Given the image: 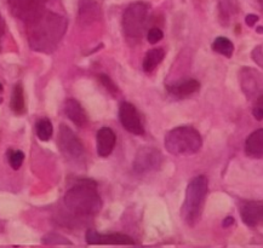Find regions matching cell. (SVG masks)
<instances>
[{
	"mask_svg": "<svg viewBox=\"0 0 263 248\" xmlns=\"http://www.w3.org/2000/svg\"><path fill=\"white\" fill-rule=\"evenodd\" d=\"M67 31V19L51 11L40 14L27 22V39L32 50L51 54L57 48Z\"/></svg>",
	"mask_w": 263,
	"mask_h": 248,
	"instance_id": "cell-1",
	"label": "cell"
},
{
	"mask_svg": "<svg viewBox=\"0 0 263 248\" xmlns=\"http://www.w3.org/2000/svg\"><path fill=\"white\" fill-rule=\"evenodd\" d=\"M64 205L78 217H91L102 208L97 184L93 179H81L64 195Z\"/></svg>",
	"mask_w": 263,
	"mask_h": 248,
	"instance_id": "cell-2",
	"label": "cell"
},
{
	"mask_svg": "<svg viewBox=\"0 0 263 248\" xmlns=\"http://www.w3.org/2000/svg\"><path fill=\"white\" fill-rule=\"evenodd\" d=\"M206 194H208V178L205 176L194 177L186 189L185 201L181 208V217L189 227H194L202 217Z\"/></svg>",
	"mask_w": 263,
	"mask_h": 248,
	"instance_id": "cell-3",
	"label": "cell"
},
{
	"mask_svg": "<svg viewBox=\"0 0 263 248\" xmlns=\"http://www.w3.org/2000/svg\"><path fill=\"white\" fill-rule=\"evenodd\" d=\"M164 144L170 154L187 156L199 152L203 139L194 127L179 126L167 133Z\"/></svg>",
	"mask_w": 263,
	"mask_h": 248,
	"instance_id": "cell-4",
	"label": "cell"
},
{
	"mask_svg": "<svg viewBox=\"0 0 263 248\" xmlns=\"http://www.w3.org/2000/svg\"><path fill=\"white\" fill-rule=\"evenodd\" d=\"M148 6L143 2L133 3L127 6L123 15V29L127 38L139 40L142 37L148 18Z\"/></svg>",
	"mask_w": 263,
	"mask_h": 248,
	"instance_id": "cell-5",
	"label": "cell"
},
{
	"mask_svg": "<svg viewBox=\"0 0 263 248\" xmlns=\"http://www.w3.org/2000/svg\"><path fill=\"white\" fill-rule=\"evenodd\" d=\"M58 146L65 158L80 161L85 155V149L79 137L68 126L61 125L58 132Z\"/></svg>",
	"mask_w": 263,
	"mask_h": 248,
	"instance_id": "cell-6",
	"label": "cell"
},
{
	"mask_svg": "<svg viewBox=\"0 0 263 248\" xmlns=\"http://www.w3.org/2000/svg\"><path fill=\"white\" fill-rule=\"evenodd\" d=\"M163 162V155L159 150L153 146H143L137 152L134 160V169L137 173L153 171L160 167Z\"/></svg>",
	"mask_w": 263,
	"mask_h": 248,
	"instance_id": "cell-7",
	"label": "cell"
},
{
	"mask_svg": "<svg viewBox=\"0 0 263 248\" xmlns=\"http://www.w3.org/2000/svg\"><path fill=\"white\" fill-rule=\"evenodd\" d=\"M119 119L121 125L127 132L141 136L144 133V127L136 107L130 102H123L119 107Z\"/></svg>",
	"mask_w": 263,
	"mask_h": 248,
	"instance_id": "cell-8",
	"label": "cell"
},
{
	"mask_svg": "<svg viewBox=\"0 0 263 248\" xmlns=\"http://www.w3.org/2000/svg\"><path fill=\"white\" fill-rule=\"evenodd\" d=\"M8 2L15 16L28 22L44 11V6L48 0H8Z\"/></svg>",
	"mask_w": 263,
	"mask_h": 248,
	"instance_id": "cell-9",
	"label": "cell"
},
{
	"mask_svg": "<svg viewBox=\"0 0 263 248\" xmlns=\"http://www.w3.org/2000/svg\"><path fill=\"white\" fill-rule=\"evenodd\" d=\"M86 242L89 244H123V246H135L133 237L124 234H100L95 230L86 231Z\"/></svg>",
	"mask_w": 263,
	"mask_h": 248,
	"instance_id": "cell-10",
	"label": "cell"
},
{
	"mask_svg": "<svg viewBox=\"0 0 263 248\" xmlns=\"http://www.w3.org/2000/svg\"><path fill=\"white\" fill-rule=\"evenodd\" d=\"M239 212L243 223L250 228H256L263 220V202L254 200L244 201Z\"/></svg>",
	"mask_w": 263,
	"mask_h": 248,
	"instance_id": "cell-11",
	"label": "cell"
},
{
	"mask_svg": "<svg viewBox=\"0 0 263 248\" xmlns=\"http://www.w3.org/2000/svg\"><path fill=\"white\" fill-rule=\"evenodd\" d=\"M96 142L97 154L102 156V158H106V156L112 154L114 146H116L117 136L109 127H102L101 130L97 131Z\"/></svg>",
	"mask_w": 263,
	"mask_h": 248,
	"instance_id": "cell-12",
	"label": "cell"
},
{
	"mask_svg": "<svg viewBox=\"0 0 263 248\" xmlns=\"http://www.w3.org/2000/svg\"><path fill=\"white\" fill-rule=\"evenodd\" d=\"M240 83H242V89L246 96H255L261 87L259 73L254 69H250V68H244L240 73Z\"/></svg>",
	"mask_w": 263,
	"mask_h": 248,
	"instance_id": "cell-13",
	"label": "cell"
},
{
	"mask_svg": "<svg viewBox=\"0 0 263 248\" xmlns=\"http://www.w3.org/2000/svg\"><path fill=\"white\" fill-rule=\"evenodd\" d=\"M64 113L68 119L79 127H85L89 123L86 112L78 101L68 100L64 104Z\"/></svg>",
	"mask_w": 263,
	"mask_h": 248,
	"instance_id": "cell-14",
	"label": "cell"
},
{
	"mask_svg": "<svg viewBox=\"0 0 263 248\" xmlns=\"http://www.w3.org/2000/svg\"><path fill=\"white\" fill-rule=\"evenodd\" d=\"M245 154L251 159H263V129L252 132L245 141Z\"/></svg>",
	"mask_w": 263,
	"mask_h": 248,
	"instance_id": "cell-15",
	"label": "cell"
},
{
	"mask_svg": "<svg viewBox=\"0 0 263 248\" xmlns=\"http://www.w3.org/2000/svg\"><path fill=\"white\" fill-rule=\"evenodd\" d=\"M200 90V83L195 79L185 80L182 83L173 84L171 86H167V91L170 94L177 98H185V97L192 96L193 93H196Z\"/></svg>",
	"mask_w": 263,
	"mask_h": 248,
	"instance_id": "cell-16",
	"label": "cell"
},
{
	"mask_svg": "<svg viewBox=\"0 0 263 248\" xmlns=\"http://www.w3.org/2000/svg\"><path fill=\"white\" fill-rule=\"evenodd\" d=\"M220 19L222 24L227 26L229 23V19L232 16H235L239 11V6L236 0H220L218 2Z\"/></svg>",
	"mask_w": 263,
	"mask_h": 248,
	"instance_id": "cell-17",
	"label": "cell"
},
{
	"mask_svg": "<svg viewBox=\"0 0 263 248\" xmlns=\"http://www.w3.org/2000/svg\"><path fill=\"white\" fill-rule=\"evenodd\" d=\"M165 56V52L163 48H152L146 54V57L143 60V70L147 73H150L162 63Z\"/></svg>",
	"mask_w": 263,
	"mask_h": 248,
	"instance_id": "cell-18",
	"label": "cell"
},
{
	"mask_svg": "<svg viewBox=\"0 0 263 248\" xmlns=\"http://www.w3.org/2000/svg\"><path fill=\"white\" fill-rule=\"evenodd\" d=\"M10 107L14 110L16 114H24L26 110V102H25V94H24V87L21 84H17L14 89V94H12L11 103Z\"/></svg>",
	"mask_w": 263,
	"mask_h": 248,
	"instance_id": "cell-19",
	"label": "cell"
},
{
	"mask_svg": "<svg viewBox=\"0 0 263 248\" xmlns=\"http://www.w3.org/2000/svg\"><path fill=\"white\" fill-rule=\"evenodd\" d=\"M212 50L217 52V54L222 55V56L229 58L232 57L233 52H234V45H233V42L228 38L218 37L212 42Z\"/></svg>",
	"mask_w": 263,
	"mask_h": 248,
	"instance_id": "cell-20",
	"label": "cell"
},
{
	"mask_svg": "<svg viewBox=\"0 0 263 248\" xmlns=\"http://www.w3.org/2000/svg\"><path fill=\"white\" fill-rule=\"evenodd\" d=\"M35 131H37L38 138L42 142H48L52 137L54 132V127L49 119H40L38 120L37 125H35Z\"/></svg>",
	"mask_w": 263,
	"mask_h": 248,
	"instance_id": "cell-21",
	"label": "cell"
},
{
	"mask_svg": "<svg viewBox=\"0 0 263 248\" xmlns=\"http://www.w3.org/2000/svg\"><path fill=\"white\" fill-rule=\"evenodd\" d=\"M25 161V154L21 150H10L9 153V164L12 168L17 169L21 167Z\"/></svg>",
	"mask_w": 263,
	"mask_h": 248,
	"instance_id": "cell-22",
	"label": "cell"
},
{
	"mask_svg": "<svg viewBox=\"0 0 263 248\" xmlns=\"http://www.w3.org/2000/svg\"><path fill=\"white\" fill-rule=\"evenodd\" d=\"M98 80L101 81V84L103 85L104 87H106V89L108 90V92H109V93L114 94V96H116V94L119 92V89H118V86H117L116 84H114V81L112 80L111 78L108 77V75L101 74L100 77H98Z\"/></svg>",
	"mask_w": 263,
	"mask_h": 248,
	"instance_id": "cell-23",
	"label": "cell"
},
{
	"mask_svg": "<svg viewBox=\"0 0 263 248\" xmlns=\"http://www.w3.org/2000/svg\"><path fill=\"white\" fill-rule=\"evenodd\" d=\"M42 243L45 244H72L71 241H67L64 237L57 234H48L42 239Z\"/></svg>",
	"mask_w": 263,
	"mask_h": 248,
	"instance_id": "cell-24",
	"label": "cell"
},
{
	"mask_svg": "<svg viewBox=\"0 0 263 248\" xmlns=\"http://www.w3.org/2000/svg\"><path fill=\"white\" fill-rule=\"evenodd\" d=\"M163 37H164L163 31L160 28H158V27L150 28L149 31H148V33H147L148 41H149V44H152V45L158 44V42L162 40Z\"/></svg>",
	"mask_w": 263,
	"mask_h": 248,
	"instance_id": "cell-25",
	"label": "cell"
},
{
	"mask_svg": "<svg viewBox=\"0 0 263 248\" xmlns=\"http://www.w3.org/2000/svg\"><path fill=\"white\" fill-rule=\"evenodd\" d=\"M252 60H254L258 66L263 67V45H259L252 51Z\"/></svg>",
	"mask_w": 263,
	"mask_h": 248,
	"instance_id": "cell-26",
	"label": "cell"
},
{
	"mask_svg": "<svg viewBox=\"0 0 263 248\" xmlns=\"http://www.w3.org/2000/svg\"><path fill=\"white\" fill-rule=\"evenodd\" d=\"M258 16L257 15H252V14H250V15H248L245 17V23L249 26V27H254V26L258 22Z\"/></svg>",
	"mask_w": 263,
	"mask_h": 248,
	"instance_id": "cell-27",
	"label": "cell"
},
{
	"mask_svg": "<svg viewBox=\"0 0 263 248\" xmlns=\"http://www.w3.org/2000/svg\"><path fill=\"white\" fill-rule=\"evenodd\" d=\"M252 114L257 120H263V108L262 107H257L252 110Z\"/></svg>",
	"mask_w": 263,
	"mask_h": 248,
	"instance_id": "cell-28",
	"label": "cell"
},
{
	"mask_svg": "<svg viewBox=\"0 0 263 248\" xmlns=\"http://www.w3.org/2000/svg\"><path fill=\"white\" fill-rule=\"evenodd\" d=\"M4 32H5V22H4V18L0 16V44H2V38L3 35H4ZM2 46V45H0Z\"/></svg>",
	"mask_w": 263,
	"mask_h": 248,
	"instance_id": "cell-29",
	"label": "cell"
},
{
	"mask_svg": "<svg viewBox=\"0 0 263 248\" xmlns=\"http://www.w3.org/2000/svg\"><path fill=\"white\" fill-rule=\"evenodd\" d=\"M233 223H234V218H233V217H227L226 219L223 220L222 225H223V228H229Z\"/></svg>",
	"mask_w": 263,
	"mask_h": 248,
	"instance_id": "cell-30",
	"label": "cell"
},
{
	"mask_svg": "<svg viewBox=\"0 0 263 248\" xmlns=\"http://www.w3.org/2000/svg\"><path fill=\"white\" fill-rule=\"evenodd\" d=\"M257 103H258V107H262L263 108V93L261 94V97H259V98H258Z\"/></svg>",
	"mask_w": 263,
	"mask_h": 248,
	"instance_id": "cell-31",
	"label": "cell"
},
{
	"mask_svg": "<svg viewBox=\"0 0 263 248\" xmlns=\"http://www.w3.org/2000/svg\"><path fill=\"white\" fill-rule=\"evenodd\" d=\"M257 33H263V27H257Z\"/></svg>",
	"mask_w": 263,
	"mask_h": 248,
	"instance_id": "cell-32",
	"label": "cell"
},
{
	"mask_svg": "<svg viewBox=\"0 0 263 248\" xmlns=\"http://www.w3.org/2000/svg\"><path fill=\"white\" fill-rule=\"evenodd\" d=\"M258 3H259V6H261L262 11H263V0H258Z\"/></svg>",
	"mask_w": 263,
	"mask_h": 248,
	"instance_id": "cell-33",
	"label": "cell"
},
{
	"mask_svg": "<svg viewBox=\"0 0 263 248\" xmlns=\"http://www.w3.org/2000/svg\"><path fill=\"white\" fill-rule=\"evenodd\" d=\"M3 90H4V89H3V85L0 84V92H3Z\"/></svg>",
	"mask_w": 263,
	"mask_h": 248,
	"instance_id": "cell-34",
	"label": "cell"
}]
</instances>
